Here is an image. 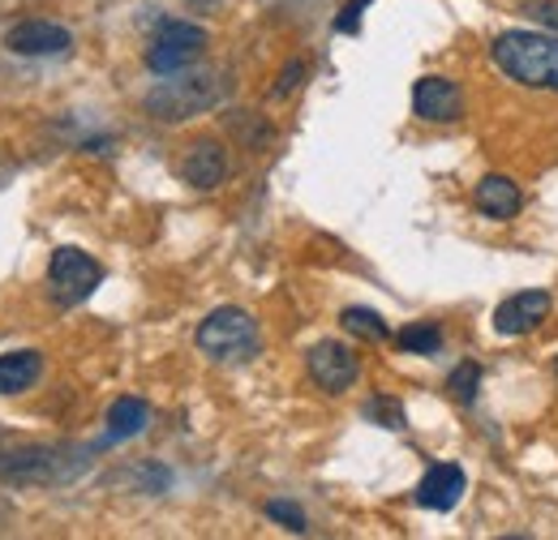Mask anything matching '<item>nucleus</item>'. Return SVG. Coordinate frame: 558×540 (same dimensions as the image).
I'll return each instance as SVG.
<instances>
[{"mask_svg":"<svg viewBox=\"0 0 558 540\" xmlns=\"http://www.w3.org/2000/svg\"><path fill=\"white\" fill-rule=\"evenodd\" d=\"M494 65L529 90H558V39L537 30H502L489 48Z\"/></svg>","mask_w":558,"mask_h":540,"instance_id":"obj_1","label":"nucleus"},{"mask_svg":"<svg viewBox=\"0 0 558 540\" xmlns=\"http://www.w3.org/2000/svg\"><path fill=\"white\" fill-rule=\"evenodd\" d=\"M228 90H232V82L223 73H185L177 82L150 86L146 99H142V108L155 121H163V125H181V121H194V116H203L210 108H219L228 99Z\"/></svg>","mask_w":558,"mask_h":540,"instance_id":"obj_2","label":"nucleus"},{"mask_svg":"<svg viewBox=\"0 0 558 540\" xmlns=\"http://www.w3.org/2000/svg\"><path fill=\"white\" fill-rule=\"evenodd\" d=\"M95 446H22L13 455H0L4 484H70L90 468Z\"/></svg>","mask_w":558,"mask_h":540,"instance_id":"obj_3","label":"nucleus"},{"mask_svg":"<svg viewBox=\"0 0 558 540\" xmlns=\"http://www.w3.org/2000/svg\"><path fill=\"white\" fill-rule=\"evenodd\" d=\"M198 352L215 365H250L263 352V335L254 314H245L241 305H219L198 322Z\"/></svg>","mask_w":558,"mask_h":540,"instance_id":"obj_4","label":"nucleus"},{"mask_svg":"<svg viewBox=\"0 0 558 540\" xmlns=\"http://www.w3.org/2000/svg\"><path fill=\"white\" fill-rule=\"evenodd\" d=\"M203 52H207V30L194 26V22L168 17V22H159V30L150 35L146 69L159 73V77H172V73H185V69L198 65Z\"/></svg>","mask_w":558,"mask_h":540,"instance_id":"obj_5","label":"nucleus"},{"mask_svg":"<svg viewBox=\"0 0 558 540\" xmlns=\"http://www.w3.org/2000/svg\"><path fill=\"white\" fill-rule=\"evenodd\" d=\"M104 283V267L90 258V254H82V249H73V245H61L57 254H52V262H48V292H52V300L57 305H82V300H90V292Z\"/></svg>","mask_w":558,"mask_h":540,"instance_id":"obj_6","label":"nucleus"},{"mask_svg":"<svg viewBox=\"0 0 558 540\" xmlns=\"http://www.w3.org/2000/svg\"><path fill=\"white\" fill-rule=\"evenodd\" d=\"M305 369L314 378V386H323L327 395H344L352 382L361 378V360L349 343H336V339H323L305 352Z\"/></svg>","mask_w":558,"mask_h":540,"instance_id":"obj_7","label":"nucleus"},{"mask_svg":"<svg viewBox=\"0 0 558 540\" xmlns=\"http://www.w3.org/2000/svg\"><path fill=\"white\" fill-rule=\"evenodd\" d=\"M4 48L13 57H31V61H44V57H70L73 35L61 22H48V17H26V22H13L4 30Z\"/></svg>","mask_w":558,"mask_h":540,"instance_id":"obj_8","label":"nucleus"},{"mask_svg":"<svg viewBox=\"0 0 558 540\" xmlns=\"http://www.w3.org/2000/svg\"><path fill=\"white\" fill-rule=\"evenodd\" d=\"M550 292L546 287H524V292H511L507 300H498V309H494V331L502 339H520L529 335V331H537L542 322H546V314H550Z\"/></svg>","mask_w":558,"mask_h":540,"instance_id":"obj_9","label":"nucleus"},{"mask_svg":"<svg viewBox=\"0 0 558 540\" xmlns=\"http://www.w3.org/2000/svg\"><path fill=\"white\" fill-rule=\"evenodd\" d=\"M413 112L429 125H451V121L464 116V90L451 77L429 73L413 86Z\"/></svg>","mask_w":558,"mask_h":540,"instance_id":"obj_10","label":"nucleus"},{"mask_svg":"<svg viewBox=\"0 0 558 540\" xmlns=\"http://www.w3.org/2000/svg\"><path fill=\"white\" fill-rule=\"evenodd\" d=\"M181 176H185V185H194V189H219L223 185V176H228V150L215 142V137H203V142H194L190 150H185V159H181Z\"/></svg>","mask_w":558,"mask_h":540,"instance_id":"obj_11","label":"nucleus"},{"mask_svg":"<svg viewBox=\"0 0 558 540\" xmlns=\"http://www.w3.org/2000/svg\"><path fill=\"white\" fill-rule=\"evenodd\" d=\"M469 489V476L460 464H434L429 472L421 476L417 484V506L425 511H451Z\"/></svg>","mask_w":558,"mask_h":540,"instance_id":"obj_12","label":"nucleus"},{"mask_svg":"<svg viewBox=\"0 0 558 540\" xmlns=\"http://www.w3.org/2000/svg\"><path fill=\"white\" fill-rule=\"evenodd\" d=\"M473 202H477V210H482L486 219H498V223H502V219H515V214H520L524 198H520V185H515L511 176L489 172V176H482V181H477Z\"/></svg>","mask_w":558,"mask_h":540,"instance_id":"obj_13","label":"nucleus"},{"mask_svg":"<svg viewBox=\"0 0 558 540\" xmlns=\"http://www.w3.org/2000/svg\"><path fill=\"white\" fill-rule=\"evenodd\" d=\"M44 378V356L35 347L4 352L0 356V395H22Z\"/></svg>","mask_w":558,"mask_h":540,"instance_id":"obj_14","label":"nucleus"},{"mask_svg":"<svg viewBox=\"0 0 558 540\" xmlns=\"http://www.w3.org/2000/svg\"><path fill=\"white\" fill-rule=\"evenodd\" d=\"M146 425H150V404L138 400V395H121L117 404L108 407V438H104V446L138 438Z\"/></svg>","mask_w":558,"mask_h":540,"instance_id":"obj_15","label":"nucleus"},{"mask_svg":"<svg viewBox=\"0 0 558 540\" xmlns=\"http://www.w3.org/2000/svg\"><path fill=\"white\" fill-rule=\"evenodd\" d=\"M340 327H344L349 335L365 339V343H383V339H391V327H387L374 309H365V305H349V309L340 314Z\"/></svg>","mask_w":558,"mask_h":540,"instance_id":"obj_16","label":"nucleus"},{"mask_svg":"<svg viewBox=\"0 0 558 540\" xmlns=\"http://www.w3.org/2000/svg\"><path fill=\"white\" fill-rule=\"evenodd\" d=\"M396 343L404 347V352H413V356H434L438 347H442V331H438V322H409Z\"/></svg>","mask_w":558,"mask_h":540,"instance_id":"obj_17","label":"nucleus"},{"mask_svg":"<svg viewBox=\"0 0 558 540\" xmlns=\"http://www.w3.org/2000/svg\"><path fill=\"white\" fill-rule=\"evenodd\" d=\"M477 386H482V365H477V360L456 365L451 378H447V391H451L456 404H473V400H477Z\"/></svg>","mask_w":558,"mask_h":540,"instance_id":"obj_18","label":"nucleus"},{"mask_svg":"<svg viewBox=\"0 0 558 540\" xmlns=\"http://www.w3.org/2000/svg\"><path fill=\"white\" fill-rule=\"evenodd\" d=\"M361 416L365 420H374V425H383V429H409V416H404V407L396 404V400H387V395H374L369 404L361 407Z\"/></svg>","mask_w":558,"mask_h":540,"instance_id":"obj_19","label":"nucleus"},{"mask_svg":"<svg viewBox=\"0 0 558 540\" xmlns=\"http://www.w3.org/2000/svg\"><path fill=\"white\" fill-rule=\"evenodd\" d=\"M263 511H267V519H276L283 532H296V537H305V532H310V519H305V511H301L296 502L271 498V502H267Z\"/></svg>","mask_w":558,"mask_h":540,"instance_id":"obj_20","label":"nucleus"},{"mask_svg":"<svg viewBox=\"0 0 558 540\" xmlns=\"http://www.w3.org/2000/svg\"><path fill=\"white\" fill-rule=\"evenodd\" d=\"M301 82H305V61H288V65L279 69L271 95H276V99H288L292 90H301Z\"/></svg>","mask_w":558,"mask_h":540,"instance_id":"obj_21","label":"nucleus"},{"mask_svg":"<svg viewBox=\"0 0 558 540\" xmlns=\"http://www.w3.org/2000/svg\"><path fill=\"white\" fill-rule=\"evenodd\" d=\"M365 9H369V0H349V4L340 9V17H336V30H340V35H356Z\"/></svg>","mask_w":558,"mask_h":540,"instance_id":"obj_22","label":"nucleus"},{"mask_svg":"<svg viewBox=\"0 0 558 540\" xmlns=\"http://www.w3.org/2000/svg\"><path fill=\"white\" fill-rule=\"evenodd\" d=\"M524 13H529L537 26H546V30L558 35V0H533V4H524Z\"/></svg>","mask_w":558,"mask_h":540,"instance_id":"obj_23","label":"nucleus"},{"mask_svg":"<svg viewBox=\"0 0 558 540\" xmlns=\"http://www.w3.org/2000/svg\"><path fill=\"white\" fill-rule=\"evenodd\" d=\"M555 378H558V356H555Z\"/></svg>","mask_w":558,"mask_h":540,"instance_id":"obj_24","label":"nucleus"}]
</instances>
